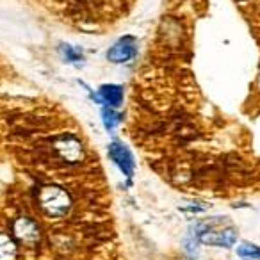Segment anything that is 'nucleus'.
I'll list each match as a JSON object with an SVG mask.
<instances>
[{
    "instance_id": "obj_1",
    "label": "nucleus",
    "mask_w": 260,
    "mask_h": 260,
    "mask_svg": "<svg viewBox=\"0 0 260 260\" xmlns=\"http://www.w3.org/2000/svg\"><path fill=\"white\" fill-rule=\"evenodd\" d=\"M192 228H194L196 239H198L200 244L228 249L237 241V230L232 224V221L224 216L203 219Z\"/></svg>"
},
{
    "instance_id": "obj_2",
    "label": "nucleus",
    "mask_w": 260,
    "mask_h": 260,
    "mask_svg": "<svg viewBox=\"0 0 260 260\" xmlns=\"http://www.w3.org/2000/svg\"><path fill=\"white\" fill-rule=\"evenodd\" d=\"M40 205L47 216L62 217L72 209V198L59 185H45L40 191Z\"/></svg>"
},
{
    "instance_id": "obj_3",
    "label": "nucleus",
    "mask_w": 260,
    "mask_h": 260,
    "mask_svg": "<svg viewBox=\"0 0 260 260\" xmlns=\"http://www.w3.org/2000/svg\"><path fill=\"white\" fill-rule=\"evenodd\" d=\"M138 54V41L134 36H123L107 50V61L114 64H123L134 59Z\"/></svg>"
},
{
    "instance_id": "obj_4",
    "label": "nucleus",
    "mask_w": 260,
    "mask_h": 260,
    "mask_svg": "<svg viewBox=\"0 0 260 260\" xmlns=\"http://www.w3.org/2000/svg\"><path fill=\"white\" fill-rule=\"evenodd\" d=\"M109 157H111V160L119 168V171H121L126 178L134 177V171H136L134 155H132V152H130L121 141H112L111 145H109Z\"/></svg>"
},
{
    "instance_id": "obj_5",
    "label": "nucleus",
    "mask_w": 260,
    "mask_h": 260,
    "mask_svg": "<svg viewBox=\"0 0 260 260\" xmlns=\"http://www.w3.org/2000/svg\"><path fill=\"white\" fill-rule=\"evenodd\" d=\"M13 234H15V239L20 244H25V246L36 244L41 237L40 226L36 224V221L27 216H20L13 223Z\"/></svg>"
},
{
    "instance_id": "obj_6",
    "label": "nucleus",
    "mask_w": 260,
    "mask_h": 260,
    "mask_svg": "<svg viewBox=\"0 0 260 260\" xmlns=\"http://www.w3.org/2000/svg\"><path fill=\"white\" fill-rule=\"evenodd\" d=\"M91 96L96 104H102V107L107 105V107L116 109L123 102V87L116 86V84H104L98 87V93H91Z\"/></svg>"
},
{
    "instance_id": "obj_7",
    "label": "nucleus",
    "mask_w": 260,
    "mask_h": 260,
    "mask_svg": "<svg viewBox=\"0 0 260 260\" xmlns=\"http://www.w3.org/2000/svg\"><path fill=\"white\" fill-rule=\"evenodd\" d=\"M57 152L68 162H79L82 159V146H80V143L77 139L70 138V136H64L62 139H59Z\"/></svg>"
},
{
    "instance_id": "obj_8",
    "label": "nucleus",
    "mask_w": 260,
    "mask_h": 260,
    "mask_svg": "<svg viewBox=\"0 0 260 260\" xmlns=\"http://www.w3.org/2000/svg\"><path fill=\"white\" fill-rule=\"evenodd\" d=\"M16 256H18L16 241L8 234H0V260H16Z\"/></svg>"
},
{
    "instance_id": "obj_9",
    "label": "nucleus",
    "mask_w": 260,
    "mask_h": 260,
    "mask_svg": "<svg viewBox=\"0 0 260 260\" xmlns=\"http://www.w3.org/2000/svg\"><path fill=\"white\" fill-rule=\"evenodd\" d=\"M237 255L241 260H260V246L244 241L237 246Z\"/></svg>"
},
{
    "instance_id": "obj_10",
    "label": "nucleus",
    "mask_w": 260,
    "mask_h": 260,
    "mask_svg": "<svg viewBox=\"0 0 260 260\" xmlns=\"http://www.w3.org/2000/svg\"><path fill=\"white\" fill-rule=\"evenodd\" d=\"M102 121H104L105 128H107L109 132H112V130L119 125V121H121V116H119V112L116 111V109L104 105V107H102Z\"/></svg>"
},
{
    "instance_id": "obj_11",
    "label": "nucleus",
    "mask_w": 260,
    "mask_h": 260,
    "mask_svg": "<svg viewBox=\"0 0 260 260\" xmlns=\"http://www.w3.org/2000/svg\"><path fill=\"white\" fill-rule=\"evenodd\" d=\"M62 55H64L66 62H80L84 61V54L79 47H72V45H62Z\"/></svg>"
}]
</instances>
